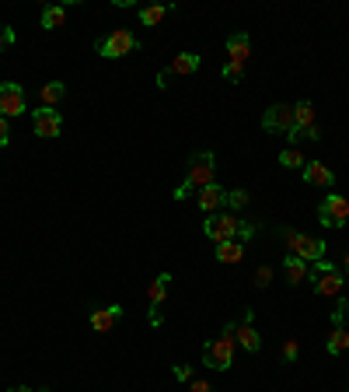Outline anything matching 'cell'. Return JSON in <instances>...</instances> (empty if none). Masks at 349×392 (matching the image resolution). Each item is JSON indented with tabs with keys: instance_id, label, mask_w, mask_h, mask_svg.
<instances>
[{
	"instance_id": "9a60e30c",
	"label": "cell",
	"mask_w": 349,
	"mask_h": 392,
	"mask_svg": "<svg viewBox=\"0 0 349 392\" xmlns=\"http://www.w3.org/2000/svg\"><path fill=\"white\" fill-rule=\"evenodd\" d=\"M227 56H231V63L245 67V60L252 56V35H248V32H234V35H227Z\"/></svg>"
},
{
	"instance_id": "74e56055",
	"label": "cell",
	"mask_w": 349,
	"mask_h": 392,
	"mask_svg": "<svg viewBox=\"0 0 349 392\" xmlns=\"http://www.w3.org/2000/svg\"><path fill=\"white\" fill-rule=\"evenodd\" d=\"M343 274L349 277V252H346V259H343Z\"/></svg>"
},
{
	"instance_id": "ffe728a7",
	"label": "cell",
	"mask_w": 349,
	"mask_h": 392,
	"mask_svg": "<svg viewBox=\"0 0 349 392\" xmlns=\"http://www.w3.org/2000/svg\"><path fill=\"white\" fill-rule=\"evenodd\" d=\"M172 11H174L172 4H147V7H140V21H144L147 28H154V25H161Z\"/></svg>"
},
{
	"instance_id": "4fadbf2b",
	"label": "cell",
	"mask_w": 349,
	"mask_h": 392,
	"mask_svg": "<svg viewBox=\"0 0 349 392\" xmlns=\"http://www.w3.org/2000/svg\"><path fill=\"white\" fill-rule=\"evenodd\" d=\"M119 319H122V305H105V308H94V312H91V329H94V333H112Z\"/></svg>"
},
{
	"instance_id": "83f0119b",
	"label": "cell",
	"mask_w": 349,
	"mask_h": 392,
	"mask_svg": "<svg viewBox=\"0 0 349 392\" xmlns=\"http://www.w3.org/2000/svg\"><path fill=\"white\" fill-rule=\"evenodd\" d=\"M297 357H300V343H297V336H290V340L283 343V361H286V365H293Z\"/></svg>"
},
{
	"instance_id": "4316f807",
	"label": "cell",
	"mask_w": 349,
	"mask_h": 392,
	"mask_svg": "<svg viewBox=\"0 0 349 392\" xmlns=\"http://www.w3.org/2000/svg\"><path fill=\"white\" fill-rule=\"evenodd\" d=\"M224 207H231V210L248 207V193H245V190H231V193H227V200H224Z\"/></svg>"
},
{
	"instance_id": "277c9868",
	"label": "cell",
	"mask_w": 349,
	"mask_h": 392,
	"mask_svg": "<svg viewBox=\"0 0 349 392\" xmlns=\"http://www.w3.org/2000/svg\"><path fill=\"white\" fill-rule=\"evenodd\" d=\"M137 49H140V39L129 28H115L105 39H98V56H105V60H119V56H129Z\"/></svg>"
},
{
	"instance_id": "4dcf8cb0",
	"label": "cell",
	"mask_w": 349,
	"mask_h": 392,
	"mask_svg": "<svg viewBox=\"0 0 349 392\" xmlns=\"http://www.w3.org/2000/svg\"><path fill=\"white\" fill-rule=\"evenodd\" d=\"M272 284V267H259L255 270V288H269Z\"/></svg>"
},
{
	"instance_id": "f1b7e54d",
	"label": "cell",
	"mask_w": 349,
	"mask_h": 392,
	"mask_svg": "<svg viewBox=\"0 0 349 392\" xmlns=\"http://www.w3.org/2000/svg\"><path fill=\"white\" fill-rule=\"evenodd\" d=\"M220 74H224V78H227V81H231V85H238V81H241V78H245V67H238V63H231V60H227V63H224V71H220Z\"/></svg>"
},
{
	"instance_id": "52a82bcc",
	"label": "cell",
	"mask_w": 349,
	"mask_h": 392,
	"mask_svg": "<svg viewBox=\"0 0 349 392\" xmlns=\"http://www.w3.org/2000/svg\"><path fill=\"white\" fill-rule=\"evenodd\" d=\"M32 126H35V133H39L42 140H56V137L63 133V112L39 105V109L32 112Z\"/></svg>"
},
{
	"instance_id": "44dd1931",
	"label": "cell",
	"mask_w": 349,
	"mask_h": 392,
	"mask_svg": "<svg viewBox=\"0 0 349 392\" xmlns=\"http://www.w3.org/2000/svg\"><path fill=\"white\" fill-rule=\"evenodd\" d=\"M245 259V242H220L217 245V263H241Z\"/></svg>"
},
{
	"instance_id": "ba28073f",
	"label": "cell",
	"mask_w": 349,
	"mask_h": 392,
	"mask_svg": "<svg viewBox=\"0 0 349 392\" xmlns=\"http://www.w3.org/2000/svg\"><path fill=\"white\" fill-rule=\"evenodd\" d=\"M234 343H241L248 354H259L262 350V336H259V329H255V312L252 308H245L241 322H234Z\"/></svg>"
},
{
	"instance_id": "d6a6232c",
	"label": "cell",
	"mask_w": 349,
	"mask_h": 392,
	"mask_svg": "<svg viewBox=\"0 0 349 392\" xmlns=\"http://www.w3.org/2000/svg\"><path fill=\"white\" fill-rule=\"evenodd\" d=\"M7 46H14V32H11L7 25H0V53H4Z\"/></svg>"
},
{
	"instance_id": "30bf717a",
	"label": "cell",
	"mask_w": 349,
	"mask_h": 392,
	"mask_svg": "<svg viewBox=\"0 0 349 392\" xmlns=\"http://www.w3.org/2000/svg\"><path fill=\"white\" fill-rule=\"evenodd\" d=\"M25 112V88L14 85V81H4L0 85V116L4 119H14Z\"/></svg>"
},
{
	"instance_id": "d6986e66",
	"label": "cell",
	"mask_w": 349,
	"mask_h": 392,
	"mask_svg": "<svg viewBox=\"0 0 349 392\" xmlns=\"http://www.w3.org/2000/svg\"><path fill=\"white\" fill-rule=\"evenodd\" d=\"M199 71V56L196 53H178L172 63H168V74L174 78H189V74H196Z\"/></svg>"
},
{
	"instance_id": "1f68e13d",
	"label": "cell",
	"mask_w": 349,
	"mask_h": 392,
	"mask_svg": "<svg viewBox=\"0 0 349 392\" xmlns=\"http://www.w3.org/2000/svg\"><path fill=\"white\" fill-rule=\"evenodd\" d=\"M172 372H174V379H178V382H185V386L192 382V365H174Z\"/></svg>"
},
{
	"instance_id": "9c48e42d",
	"label": "cell",
	"mask_w": 349,
	"mask_h": 392,
	"mask_svg": "<svg viewBox=\"0 0 349 392\" xmlns=\"http://www.w3.org/2000/svg\"><path fill=\"white\" fill-rule=\"evenodd\" d=\"M297 123H293V105H269L262 112V130L265 133H290Z\"/></svg>"
},
{
	"instance_id": "cb8c5ba5",
	"label": "cell",
	"mask_w": 349,
	"mask_h": 392,
	"mask_svg": "<svg viewBox=\"0 0 349 392\" xmlns=\"http://www.w3.org/2000/svg\"><path fill=\"white\" fill-rule=\"evenodd\" d=\"M286 137H290V147H293V144H311V140H322L318 126H293Z\"/></svg>"
},
{
	"instance_id": "7a4b0ae2",
	"label": "cell",
	"mask_w": 349,
	"mask_h": 392,
	"mask_svg": "<svg viewBox=\"0 0 349 392\" xmlns=\"http://www.w3.org/2000/svg\"><path fill=\"white\" fill-rule=\"evenodd\" d=\"M203 365L213 368V372H227V368L234 365V322H227V326L220 329V336L206 340V347H203Z\"/></svg>"
},
{
	"instance_id": "8992f818",
	"label": "cell",
	"mask_w": 349,
	"mask_h": 392,
	"mask_svg": "<svg viewBox=\"0 0 349 392\" xmlns=\"http://www.w3.org/2000/svg\"><path fill=\"white\" fill-rule=\"evenodd\" d=\"M203 235L210 238V242H234L238 238V217L227 210V214H210V221L203 224Z\"/></svg>"
},
{
	"instance_id": "8d00e7d4",
	"label": "cell",
	"mask_w": 349,
	"mask_h": 392,
	"mask_svg": "<svg viewBox=\"0 0 349 392\" xmlns=\"http://www.w3.org/2000/svg\"><path fill=\"white\" fill-rule=\"evenodd\" d=\"M11 392H35V389H28V386H18V389H11ZM39 392H49V389H39Z\"/></svg>"
},
{
	"instance_id": "e575fe53",
	"label": "cell",
	"mask_w": 349,
	"mask_h": 392,
	"mask_svg": "<svg viewBox=\"0 0 349 392\" xmlns=\"http://www.w3.org/2000/svg\"><path fill=\"white\" fill-rule=\"evenodd\" d=\"M189 392H213V386H210L206 379H192V382H189Z\"/></svg>"
},
{
	"instance_id": "603a6c76",
	"label": "cell",
	"mask_w": 349,
	"mask_h": 392,
	"mask_svg": "<svg viewBox=\"0 0 349 392\" xmlns=\"http://www.w3.org/2000/svg\"><path fill=\"white\" fill-rule=\"evenodd\" d=\"M293 123H297V126H315V105H311L307 98H300V102L293 105Z\"/></svg>"
},
{
	"instance_id": "ac0fdd59",
	"label": "cell",
	"mask_w": 349,
	"mask_h": 392,
	"mask_svg": "<svg viewBox=\"0 0 349 392\" xmlns=\"http://www.w3.org/2000/svg\"><path fill=\"white\" fill-rule=\"evenodd\" d=\"M63 98H67V85H63V81H49V85H42V88H39V102H42V109H56Z\"/></svg>"
},
{
	"instance_id": "7c38bea8",
	"label": "cell",
	"mask_w": 349,
	"mask_h": 392,
	"mask_svg": "<svg viewBox=\"0 0 349 392\" xmlns=\"http://www.w3.org/2000/svg\"><path fill=\"white\" fill-rule=\"evenodd\" d=\"M300 176H304L307 186H325V190L336 186V172H332L329 165H322V161H307V165L300 169Z\"/></svg>"
},
{
	"instance_id": "3957f363",
	"label": "cell",
	"mask_w": 349,
	"mask_h": 392,
	"mask_svg": "<svg viewBox=\"0 0 349 392\" xmlns=\"http://www.w3.org/2000/svg\"><path fill=\"white\" fill-rule=\"evenodd\" d=\"M283 242H286V252L300 256L304 263H318V259H325V242H322V238H315V235H304V231L283 228Z\"/></svg>"
},
{
	"instance_id": "5bb4252c",
	"label": "cell",
	"mask_w": 349,
	"mask_h": 392,
	"mask_svg": "<svg viewBox=\"0 0 349 392\" xmlns=\"http://www.w3.org/2000/svg\"><path fill=\"white\" fill-rule=\"evenodd\" d=\"M224 200H227V190L224 186H203V190H196V203H199V210L203 214H217L220 207H224Z\"/></svg>"
},
{
	"instance_id": "8fae6325",
	"label": "cell",
	"mask_w": 349,
	"mask_h": 392,
	"mask_svg": "<svg viewBox=\"0 0 349 392\" xmlns=\"http://www.w3.org/2000/svg\"><path fill=\"white\" fill-rule=\"evenodd\" d=\"M168 284H172V274H158V277L151 281L147 301H151V322H154V326H161V315H158V308H161V305H165V298H168Z\"/></svg>"
},
{
	"instance_id": "6da1fadb",
	"label": "cell",
	"mask_w": 349,
	"mask_h": 392,
	"mask_svg": "<svg viewBox=\"0 0 349 392\" xmlns=\"http://www.w3.org/2000/svg\"><path fill=\"white\" fill-rule=\"evenodd\" d=\"M213 165H217V161H213V151H196V154L189 158V165H185V179H182V186L174 190V200H185L192 190L213 186V172H217Z\"/></svg>"
},
{
	"instance_id": "d4e9b609",
	"label": "cell",
	"mask_w": 349,
	"mask_h": 392,
	"mask_svg": "<svg viewBox=\"0 0 349 392\" xmlns=\"http://www.w3.org/2000/svg\"><path fill=\"white\" fill-rule=\"evenodd\" d=\"M63 21H67V11H63V7H46V11H42V28L53 32V28H60Z\"/></svg>"
},
{
	"instance_id": "d590c367",
	"label": "cell",
	"mask_w": 349,
	"mask_h": 392,
	"mask_svg": "<svg viewBox=\"0 0 349 392\" xmlns=\"http://www.w3.org/2000/svg\"><path fill=\"white\" fill-rule=\"evenodd\" d=\"M168 78H172V74H168V71H161V74H158V88H168Z\"/></svg>"
},
{
	"instance_id": "e0dca14e",
	"label": "cell",
	"mask_w": 349,
	"mask_h": 392,
	"mask_svg": "<svg viewBox=\"0 0 349 392\" xmlns=\"http://www.w3.org/2000/svg\"><path fill=\"white\" fill-rule=\"evenodd\" d=\"M283 270H286V281H290V284H304V281H311V277H315L311 263H304V259H300V256H293V252L283 259Z\"/></svg>"
},
{
	"instance_id": "5b68a950",
	"label": "cell",
	"mask_w": 349,
	"mask_h": 392,
	"mask_svg": "<svg viewBox=\"0 0 349 392\" xmlns=\"http://www.w3.org/2000/svg\"><path fill=\"white\" fill-rule=\"evenodd\" d=\"M346 221H349V200L346 196L332 193L318 203V224H325V228H343Z\"/></svg>"
},
{
	"instance_id": "7402d4cb",
	"label": "cell",
	"mask_w": 349,
	"mask_h": 392,
	"mask_svg": "<svg viewBox=\"0 0 349 392\" xmlns=\"http://www.w3.org/2000/svg\"><path fill=\"white\" fill-rule=\"evenodd\" d=\"M325 350L332 354V357H339V354H346L349 350V333L343 326H336L332 333H329V340H325Z\"/></svg>"
},
{
	"instance_id": "f546056e",
	"label": "cell",
	"mask_w": 349,
	"mask_h": 392,
	"mask_svg": "<svg viewBox=\"0 0 349 392\" xmlns=\"http://www.w3.org/2000/svg\"><path fill=\"white\" fill-rule=\"evenodd\" d=\"M349 315V298H339L336 308H332V326H343V319Z\"/></svg>"
},
{
	"instance_id": "484cf974",
	"label": "cell",
	"mask_w": 349,
	"mask_h": 392,
	"mask_svg": "<svg viewBox=\"0 0 349 392\" xmlns=\"http://www.w3.org/2000/svg\"><path fill=\"white\" fill-rule=\"evenodd\" d=\"M279 165H283V169H304L307 161H304V154H300L297 147H283V151H279Z\"/></svg>"
},
{
	"instance_id": "836d02e7",
	"label": "cell",
	"mask_w": 349,
	"mask_h": 392,
	"mask_svg": "<svg viewBox=\"0 0 349 392\" xmlns=\"http://www.w3.org/2000/svg\"><path fill=\"white\" fill-rule=\"evenodd\" d=\"M7 144H11V123L0 116V147H7Z\"/></svg>"
},
{
	"instance_id": "2e32d148",
	"label": "cell",
	"mask_w": 349,
	"mask_h": 392,
	"mask_svg": "<svg viewBox=\"0 0 349 392\" xmlns=\"http://www.w3.org/2000/svg\"><path fill=\"white\" fill-rule=\"evenodd\" d=\"M343 270L336 267V270H329V274H318V281H315V294L318 298H336V294H343Z\"/></svg>"
}]
</instances>
